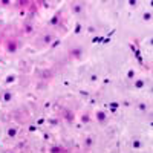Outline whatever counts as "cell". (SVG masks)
<instances>
[{
  "instance_id": "3957f363",
  "label": "cell",
  "mask_w": 153,
  "mask_h": 153,
  "mask_svg": "<svg viewBox=\"0 0 153 153\" xmlns=\"http://www.w3.org/2000/svg\"><path fill=\"white\" fill-rule=\"evenodd\" d=\"M51 152H52V153H60V152H61V149H60V147H54Z\"/></svg>"
},
{
  "instance_id": "6da1fadb",
  "label": "cell",
  "mask_w": 153,
  "mask_h": 153,
  "mask_svg": "<svg viewBox=\"0 0 153 153\" xmlns=\"http://www.w3.org/2000/svg\"><path fill=\"white\" fill-rule=\"evenodd\" d=\"M15 49H17V44H15L14 41H11V43L8 44V51H9V52H14Z\"/></svg>"
},
{
  "instance_id": "7a4b0ae2",
  "label": "cell",
  "mask_w": 153,
  "mask_h": 153,
  "mask_svg": "<svg viewBox=\"0 0 153 153\" xmlns=\"http://www.w3.org/2000/svg\"><path fill=\"white\" fill-rule=\"evenodd\" d=\"M96 116H98V119H100V121H104V118H106V115H104L103 112H100V113H98V115H96Z\"/></svg>"
},
{
  "instance_id": "277c9868",
  "label": "cell",
  "mask_w": 153,
  "mask_h": 153,
  "mask_svg": "<svg viewBox=\"0 0 153 153\" xmlns=\"http://www.w3.org/2000/svg\"><path fill=\"white\" fill-rule=\"evenodd\" d=\"M66 115H67V116H66V118H67V119H72V113H70V112H67V113H66Z\"/></svg>"
}]
</instances>
